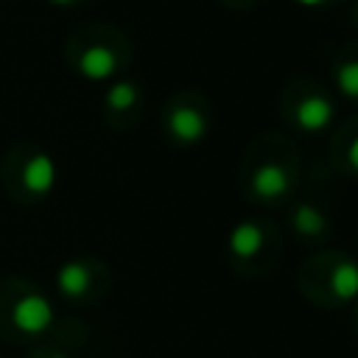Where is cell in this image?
<instances>
[{"label": "cell", "mask_w": 358, "mask_h": 358, "mask_svg": "<svg viewBox=\"0 0 358 358\" xmlns=\"http://www.w3.org/2000/svg\"><path fill=\"white\" fill-rule=\"evenodd\" d=\"M137 101H140V90H137V84H131V81H117V84H112L109 92H106V106H109L112 112H129Z\"/></svg>", "instance_id": "30bf717a"}, {"label": "cell", "mask_w": 358, "mask_h": 358, "mask_svg": "<svg viewBox=\"0 0 358 358\" xmlns=\"http://www.w3.org/2000/svg\"><path fill=\"white\" fill-rule=\"evenodd\" d=\"M50 358H67V355H62V352H56V355H50Z\"/></svg>", "instance_id": "2e32d148"}, {"label": "cell", "mask_w": 358, "mask_h": 358, "mask_svg": "<svg viewBox=\"0 0 358 358\" xmlns=\"http://www.w3.org/2000/svg\"><path fill=\"white\" fill-rule=\"evenodd\" d=\"M330 288L341 302L358 299V266L350 260H341L330 274Z\"/></svg>", "instance_id": "9c48e42d"}, {"label": "cell", "mask_w": 358, "mask_h": 358, "mask_svg": "<svg viewBox=\"0 0 358 358\" xmlns=\"http://www.w3.org/2000/svg\"><path fill=\"white\" fill-rule=\"evenodd\" d=\"M263 249V229L255 221H241L232 232H229V252L241 260L255 257Z\"/></svg>", "instance_id": "52a82bcc"}, {"label": "cell", "mask_w": 358, "mask_h": 358, "mask_svg": "<svg viewBox=\"0 0 358 358\" xmlns=\"http://www.w3.org/2000/svg\"><path fill=\"white\" fill-rule=\"evenodd\" d=\"M168 131L173 134V140L190 145L207 134V120L196 106H176L168 115Z\"/></svg>", "instance_id": "277c9868"}, {"label": "cell", "mask_w": 358, "mask_h": 358, "mask_svg": "<svg viewBox=\"0 0 358 358\" xmlns=\"http://www.w3.org/2000/svg\"><path fill=\"white\" fill-rule=\"evenodd\" d=\"M22 185L31 196H48L56 187V165L48 154H34L22 165Z\"/></svg>", "instance_id": "5b68a950"}, {"label": "cell", "mask_w": 358, "mask_h": 358, "mask_svg": "<svg viewBox=\"0 0 358 358\" xmlns=\"http://www.w3.org/2000/svg\"><path fill=\"white\" fill-rule=\"evenodd\" d=\"M294 120H296V126H299L302 131H310V134L327 129L330 120H333V103H330V98H324V95H319V92L305 95V98L296 103Z\"/></svg>", "instance_id": "7a4b0ae2"}, {"label": "cell", "mask_w": 358, "mask_h": 358, "mask_svg": "<svg viewBox=\"0 0 358 358\" xmlns=\"http://www.w3.org/2000/svg\"><path fill=\"white\" fill-rule=\"evenodd\" d=\"M50 3H56V6H70V3H76V0H50Z\"/></svg>", "instance_id": "9a60e30c"}, {"label": "cell", "mask_w": 358, "mask_h": 358, "mask_svg": "<svg viewBox=\"0 0 358 358\" xmlns=\"http://www.w3.org/2000/svg\"><path fill=\"white\" fill-rule=\"evenodd\" d=\"M336 84L344 98L358 101V59H347L336 67Z\"/></svg>", "instance_id": "8fae6325"}, {"label": "cell", "mask_w": 358, "mask_h": 358, "mask_svg": "<svg viewBox=\"0 0 358 358\" xmlns=\"http://www.w3.org/2000/svg\"><path fill=\"white\" fill-rule=\"evenodd\" d=\"M288 190V171L277 162H263L252 173V193L257 199H280Z\"/></svg>", "instance_id": "8992f818"}, {"label": "cell", "mask_w": 358, "mask_h": 358, "mask_svg": "<svg viewBox=\"0 0 358 358\" xmlns=\"http://www.w3.org/2000/svg\"><path fill=\"white\" fill-rule=\"evenodd\" d=\"M76 67H78V73H81L84 78H90V81H106V78H112L115 70H117V56H115V50L106 48V45H90V48L81 50Z\"/></svg>", "instance_id": "3957f363"}, {"label": "cell", "mask_w": 358, "mask_h": 358, "mask_svg": "<svg viewBox=\"0 0 358 358\" xmlns=\"http://www.w3.org/2000/svg\"><path fill=\"white\" fill-rule=\"evenodd\" d=\"M53 316L56 313H53L50 299L39 291L20 294L11 305V324L22 336H42L53 324Z\"/></svg>", "instance_id": "6da1fadb"}, {"label": "cell", "mask_w": 358, "mask_h": 358, "mask_svg": "<svg viewBox=\"0 0 358 358\" xmlns=\"http://www.w3.org/2000/svg\"><path fill=\"white\" fill-rule=\"evenodd\" d=\"M296 6H308V8H316V6H322L324 0H294Z\"/></svg>", "instance_id": "5bb4252c"}, {"label": "cell", "mask_w": 358, "mask_h": 358, "mask_svg": "<svg viewBox=\"0 0 358 358\" xmlns=\"http://www.w3.org/2000/svg\"><path fill=\"white\" fill-rule=\"evenodd\" d=\"M324 215L316 210V207H310V204H302L296 213H294V227L302 232V235H319L322 229H324Z\"/></svg>", "instance_id": "7c38bea8"}, {"label": "cell", "mask_w": 358, "mask_h": 358, "mask_svg": "<svg viewBox=\"0 0 358 358\" xmlns=\"http://www.w3.org/2000/svg\"><path fill=\"white\" fill-rule=\"evenodd\" d=\"M90 282H92V274H90V268H87L84 263H78V260H70V263H64V266L56 271V285H59V291H62L64 296H81V294H87Z\"/></svg>", "instance_id": "ba28073f"}, {"label": "cell", "mask_w": 358, "mask_h": 358, "mask_svg": "<svg viewBox=\"0 0 358 358\" xmlns=\"http://www.w3.org/2000/svg\"><path fill=\"white\" fill-rule=\"evenodd\" d=\"M347 162L352 165V171H358V137L350 143V148H347Z\"/></svg>", "instance_id": "4fadbf2b"}]
</instances>
